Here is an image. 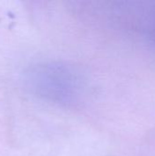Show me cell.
<instances>
[{
  "mask_svg": "<svg viewBox=\"0 0 155 156\" xmlns=\"http://www.w3.org/2000/svg\"><path fill=\"white\" fill-rule=\"evenodd\" d=\"M28 80L36 93L65 105L77 103L84 90L81 76L61 64L38 65L28 73Z\"/></svg>",
  "mask_w": 155,
  "mask_h": 156,
  "instance_id": "obj_1",
  "label": "cell"
}]
</instances>
